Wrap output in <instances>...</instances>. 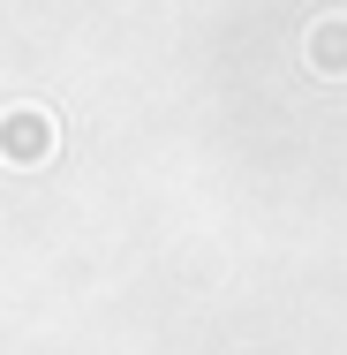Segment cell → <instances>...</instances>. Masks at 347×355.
Returning <instances> with one entry per match:
<instances>
[{"label":"cell","mask_w":347,"mask_h":355,"mask_svg":"<svg viewBox=\"0 0 347 355\" xmlns=\"http://www.w3.org/2000/svg\"><path fill=\"white\" fill-rule=\"evenodd\" d=\"M310 61H317V76H347V15H325L310 31Z\"/></svg>","instance_id":"1"}]
</instances>
